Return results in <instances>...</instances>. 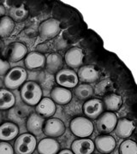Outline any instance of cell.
<instances>
[{"mask_svg": "<svg viewBox=\"0 0 137 154\" xmlns=\"http://www.w3.org/2000/svg\"><path fill=\"white\" fill-rule=\"evenodd\" d=\"M37 150L39 154H58L60 145L53 138H45L39 142Z\"/></svg>", "mask_w": 137, "mask_h": 154, "instance_id": "cell-19", "label": "cell"}, {"mask_svg": "<svg viewBox=\"0 0 137 154\" xmlns=\"http://www.w3.org/2000/svg\"><path fill=\"white\" fill-rule=\"evenodd\" d=\"M51 97L54 103L64 105L70 102V100L72 99V93L68 88L56 87L51 90Z\"/></svg>", "mask_w": 137, "mask_h": 154, "instance_id": "cell-18", "label": "cell"}, {"mask_svg": "<svg viewBox=\"0 0 137 154\" xmlns=\"http://www.w3.org/2000/svg\"><path fill=\"white\" fill-rule=\"evenodd\" d=\"M0 154H14V148L7 141H0Z\"/></svg>", "mask_w": 137, "mask_h": 154, "instance_id": "cell-30", "label": "cell"}, {"mask_svg": "<svg viewBox=\"0 0 137 154\" xmlns=\"http://www.w3.org/2000/svg\"><path fill=\"white\" fill-rule=\"evenodd\" d=\"M10 69H11L10 63L0 57V76H5Z\"/></svg>", "mask_w": 137, "mask_h": 154, "instance_id": "cell-31", "label": "cell"}, {"mask_svg": "<svg viewBox=\"0 0 137 154\" xmlns=\"http://www.w3.org/2000/svg\"><path fill=\"white\" fill-rule=\"evenodd\" d=\"M27 73L22 67L11 69L4 78V86L9 90H15L21 88L26 82Z\"/></svg>", "mask_w": 137, "mask_h": 154, "instance_id": "cell-2", "label": "cell"}, {"mask_svg": "<svg viewBox=\"0 0 137 154\" xmlns=\"http://www.w3.org/2000/svg\"><path fill=\"white\" fill-rule=\"evenodd\" d=\"M74 94L78 99L87 101L93 98L94 93L93 88L89 84L82 83L81 85H77L76 87L74 90Z\"/></svg>", "mask_w": 137, "mask_h": 154, "instance_id": "cell-25", "label": "cell"}, {"mask_svg": "<svg viewBox=\"0 0 137 154\" xmlns=\"http://www.w3.org/2000/svg\"><path fill=\"white\" fill-rule=\"evenodd\" d=\"M5 12H6L5 8L3 5H0V18L5 16Z\"/></svg>", "mask_w": 137, "mask_h": 154, "instance_id": "cell-32", "label": "cell"}, {"mask_svg": "<svg viewBox=\"0 0 137 154\" xmlns=\"http://www.w3.org/2000/svg\"><path fill=\"white\" fill-rule=\"evenodd\" d=\"M37 146V140L31 134H22L15 141L14 152L16 154H32Z\"/></svg>", "mask_w": 137, "mask_h": 154, "instance_id": "cell-3", "label": "cell"}, {"mask_svg": "<svg viewBox=\"0 0 137 154\" xmlns=\"http://www.w3.org/2000/svg\"><path fill=\"white\" fill-rule=\"evenodd\" d=\"M76 74L78 80L84 84L96 82L100 76L99 70L93 65H83L80 67Z\"/></svg>", "mask_w": 137, "mask_h": 154, "instance_id": "cell-10", "label": "cell"}, {"mask_svg": "<svg viewBox=\"0 0 137 154\" xmlns=\"http://www.w3.org/2000/svg\"><path fill=\"white\" fill-rule=\"evenodd\" d=\"M43 132L49 138L59 137L65 132V125L58 118H50L45 122Z\"/></svg>", "mask_w": 137, "mask_h": 154, "instance_id": "cell-8", "label": "cell"}, {"mask_svg": "<svg viewBox=\"0 0 137 154\" xmlns=\"http://www.w3.org/2000/svg\"><path fill=\"white\" fill-rule=\"evenodd\" d=\"M134 130H135L134 122L129 120L127 118H121L119 120H117V122L114 128L116 135L121 139L129 138L131 135Z\"/></svg>", "mask_w": 137, "mask_h": 154, "instance_id": "cell-16", "label": "cell"}, {"mask_svg": "<svg viewBox=\"0 0 137 154\" xmlns=\"http://www.w3.org/2000/svg\"><path fill=\"white\" fill-rule=\"evenodd\" d=\"M25 66L27 69H35L43 68L45 63V57L38 51H31L25 57Z\"/></svg>", "mask_w": 137, "mask_h": 154, "instance_id": "cell-20", "label": "cell"}, {"mask_svg": "<svg viewBox=\"0 0 137 154\" xmlns=\"http://www.w3.org/2000/svg\"><path fill=\"white\" fill-rule=\"evenodd\" d=\"M15 28V22L10 17L0 18V38H5L10 36Z\"/></svg>", "mask_w": 137, "mask_h": 154, "instance_id": "cell-26", "label": "cell"}, {"mask_svg": "<svg viewBox=\"0 0 137 154\" xmlns=\"http://www.w3.org/2000/svg\"><path fill=\"white\" fill-rule=\"evenodd\" d=\"M71 132L79 138H88L93 132V124L87 117L77 116L70 122Z\"/></svg>", "mask_w": 137, "mask_h": 154, "instance_id": "cell-4", "label": "cell"}, {"mask_svg": "<svg viewBox=\"0 0 137 154\" xmlns=\"http://www.w3.org/2000/svg\"><path fill=\"white\" fill-rule=\"evenodd\" d=\"M94 149L93 141L88 138H81L75 140L71 145L72 152L74 154H92Z\"/></svg>", "mask_w": 137, "mask_h": 154, "instance_id": "cell-15", "label": "cell"}, {"mask_svg": "<svg viewBox=\"0 0 137 154\" xmlns=\"http://www.w3.org/2000/svg\"><path fill=\"white\" fill-rule=\"evenodd\" d=\"M58 154H74L72 152V151L69 150V149H64V150H62L60 152H58Z\"/></svg>", "mask_w": 137, "mask_h": 154, "instance_id": "cell-33", "label": "cell"}, {"mask_svg": "<svg viewBox=\"0 0 137 154\" xmlns=\"http://www.w3.org/2000/svg\"><path fill=\"white\" fill-rule=\"evenodd\" d=\"M119 152L120 154H137L136 144L131 140H124L121 144Z\"/></svg>", "mask_w": 137, "mask_h": 154, "instance_id": "cell-28", "label": "cell"}, {"mask_svg": "<svg viewBox=\"0 0 137 154\" xmlns=\"http://www.w3.org/2000/svg\"><path fill=\"white\" fill-rule=\"evenodd\" d=\"M44 117L40 116L37 113H31L27 116L26 127L29 134L39 136L43 132V127L45 124Z\"/></svg>", "mask_w": 137, "mask_h": 154, "instance_id": "cell-13", "label": "cell"}, {"mask_svg": "<svg viewBox=\"0 0 137 154\" xmlns=\"http://www.w3.org/2000/svg\"><path fill=\"white\" fill-rule=\"evenodd\" d=\"M104 110L103 102L99 99H88L83 105V113L88 119L96 120Z\"/></svg>", "mask_w": 137, "mask_h": 154, "instance_id": "cell-9", "label": "cell"}, {"mask_svg": "<svg viewBox=\"0 0 137 154\" xmlns=\"http://www.w3.org/2000/svg\"><path fill=\"white\" fill-rule=\"evenodd\" d=\"M56 82L62 88H74L79 82L76 72L71 69H62L56 74Z\"/></svg>", "mask_w": 137, "mask_h": 154, "instance_id": "cell-6", "label": "cell"}, {"mask_svg": "<svg viewBox=\"0 0 137 154\" xmlns=\"http://www.w3.org/2000/svg\"><path fill=\"white\" fill-rule=\"evenodd\" d=\"M56 110L57 108L55 103L52 99L49 98H42L35 107L36 113L44 118L52 116L55 114Z\"/></svg>", "mask_w": 137, "mask_h": 154, "instance_id": "cell-17", "label": "cell"}, {"mask_svg": "<svg viewBox=\"0 0 137 154\" xmlns=\"http://www.w3.org/2000/svg\"><path fill=\"white\" fill-rule=\"evenodd\" d=\"M16 104V97L9 89H0V110L11 109Z\"/></svg>", "mask_w": 137, "mask_h": 154, "instance_id": "cell-24", "label": "cell"}, {"mask_svg": "<svg viewBox=\"0 0 137 154\" xmlns=\"http://www.w3.org/2000/svg\"><path fill=\"white\" fill-rule=\"evenodd\" d=\"M19 134V128L15 122H6L0 125V140L9 141L14 140Z\"/></svg>", "mask_w": 137, "mask_h": 154, "instance_id": "cell-21", "label": "cell"}, {"mask_svg": "<svg viewBox=\"0 0 137 154\" xmlns=\"http://www.w3.org/2000/svg\"><path fill=\"white\" fill-rule=\"evenodd\" d=\"M28 16V11L23 5L12 8L11 11V18L14 22H22Z\"/></svg>", "mask_w": 137, "mask_h": 154, "instance_id": "cell-27", "label": "cell"}, {"mask_svg": "<svg viewBox=\"0 0 137 154\" xmlns=\"http://www.w3.org/2000/svg\"><path fill=\"white\" fill-rule=\"evenodd\" d=\"M42 89L38 83L29 81L21 87L20 96L22 100L29 106H36L42 99Z\"/></svg>", "mask_w": 137, "mask_h": 154, "instance_id": "cell-1", "label": "cell"}, {"mask_svg": "<svg viewBox=\"0 0 137 154\" xmlns=\"http://www.w3.org/2000/svg\"><path fill=\"white\" fill-rule=\"evenodd\" d=\"M3 120H4V117H3V114L1 113V111H0V125L2 124V122H3Z\"/></svg>", "mask_w": 137, "mask_h": 154, "instance_id": "cell-35", "label": "cell"}, {"mask_svg": "<svg viewBox=\"0 0 137 154\" xmlns=\"http://www.w3.org/2000/svg\"><path fill=\"white\" fill-rule=\"evenodd\" d=\"M102 102L105 110H107V111L114 112L121 108L123 104V99L118 94H110L104 96Z\"/></svg>", "mask_w": 137, "mask_h": 154, "instance_id": "cell-23", "label": "cell"}, {"mask_svg": "<svg viewBox=\"0 0 137 154\" xmlns=\"http://www.w3.org/2000/svg\"><path fill=\"white\" fill-rule=\"evenodd\" d=\"M94 146L100 153L110 154L114 151L116 147V140L109 134H102L95 139Z\"/></svg>", "mask_w": 137, "mask_h": 154, "instance_id": "cell-12", "label": "cell"}, {"mask_svg": "<svg viewBox=\"0 0 137 154\" xmlns=\"http://www.w3.org/2000/svg\"><path fill=\"white\" fill-rule=\"evenodd\" d=\"M60 32V22L54 18L45 20L39 27V34L42 39H51Z\"/></svg>", "mask_w": 137, "mask_h": 154, "instance_id": "cell-7", "label": "cell"}, {"mask_svg": "<svg viewBox=\"0 0 137 154\" xmlns=\"http://www.w3.org/2000/svg\"><path fill=\"white\" fill-rule=\"evenodd\" d=\"M10 114H13V115H15V116H17L18 118L24 119V118L27 117L28 111L26 110V109L24 107H20V105H18V106H15L14 105L11 108Z\"/></svg>", "mask_w": 137, "mask_h": 154, "instance_id": "cell-29", "label": "cell"}, {"mask_svg": "<svg viewBox=\"0 0 137 154\" xmlns=\"http://www.w3.org/2000/svg\"><path fill=\"white\" fill-rule=\"evenodd\" d=\"M45 69L48 73L51 75H55L58 71H60L64 66V61L59 54L58 53H51L45 57Z\"/></svg>", "mask_w": 137, "mask_h": 154, "instance_id": "cell-22", "label": "cell"}, {"mask_svg": "<svg viewBox=\"0 0 137 154\" xmlns=\"http://www.w3.org/2000/svg\"><path fill=\"white\" fill-rule=\"evenodd\" d=\"M117 120V116L115 113L105 111L96 119V128L99 133L109 134L114 130Z\"/></svg>", "mask_w": 137, "mask_h": 154, "instance_id": "cell-5", "label": "cell"}, {"mask_svg": "<svg viewBox=\"0 0 137 154\" xmlns=\"http://www.w3.org/2000/svg\"><path fill=\"white\" fill-rule=\"evenodd\" d=\"M4 87V81L2 79H0V89Z\"/></svg>", "mask_w": 137, "mask_h": 154, "instance_id": "cell-36", "label": "cell"}, {"mask_svg": "<svg viewBox=\"0 0 137 154\" xmlns=\"http://www.w3.org/2000/svg\"><path fill=\"white\" fill-rule=\"evenodd\" d=\"M27 54V49L21 42L11 43L5 51L6 58L11 62H18L24 58Z\"/></svg>", "mask_w": 137, "mask_h": 154, "instance_id": "cell-11", "label": "cell"}, {"mask_svg": "<svg viewBox=\"0 0 137 154\" xmlns=\"http://www.w3.org/2000/svg\"><path fill=\"white\" fill-rule=\"evenodd\" d=\"M3 47H4V42H3V41L1 40V38H0V51H2Z\"/></svg>", "mask_w": 137, "mask_h": 154, "instance_id": "cell-34", "label": "cell"}, {"mask_svg": "<svg viewBox=\"0 0 137 154\" xmlns=\"http://www.w3.org/2000/svg\"><path fill=\"white\" fill-rule=\"evenodd\" d=\"M84 59L83 51L79 47H72L65 53L64 60L66 64L71 69H78L82 66Z\"/></svg>", "mask_w": 137, "mask_h": 154, "instance_id": "cell-14", "label": "cell"}]
</instances>
